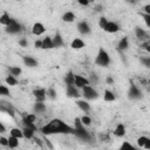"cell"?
<instances>
[{
  "instance_id": "cell-1",
  "label": "cell",
  "mask_w": 150,
  "mask_h": 150,
  "mask_svg": "<svg viewBox=\"0 0 150 150\" xmlns=\"http://www.w3.org/2000/svg\"><path fill=\"white\" fill-rule=\"evenodd\" d=\"M43 135H57V134H74V128L68 125L60 118H53L46 125L41 128Z\"/></svg>"
},
{
  "instance_id": "cell-2",
  "label": "cell",
  "mask_w": 150,
  "mask_h": 150,
  "mask_svg": "<svg viewBox=\"0 0 150 150\" xmlns=\"http://www.w3.org/2000/svg\"><path fill=\"white\" fill-rule=\"evenodd\" d=\"M109 63H110V56H109V54L103 48H100L98 49V53L96 55V59H95V64L96 66H100V67H107Z\"/></svg>"
},
{
  "instance_id": "cell-3",
  "label": "cell",
  "mask_w": 150,
  "mask_h": 150,
  "mask_svg": "<svg viewBox=\"0 0 150 150\" xmlns=\"http://www.w3.org/2000/svg\"><path fill=\"white\" fill-rule=\"evenodd\" d=\"M82 95L84 96L86 100H96L98 97V93L95 88L90 87L89 84L88 86H84L82 88Z\"/></svg>"
},
{
  "instance_id": "cell-4",
  "label": "cell",
  "mask_w": 150,
  "mask_h": 150,
  "mask_svg": "<svg viewBox=\"0 0 150 150\" xmlns=\"http://www.w3.org/2000/svg\"><path fill=\"white\" fill-rule=\"evenodd\" d=\"M6 32L8 34H18V33L21 32V25L16 20L12 19L11 22H9V25L6 26Z\"/></svg>"
},
{
  "instance_id": "cell-5",
  "label": "cell",
  "mask_w": 150,
  "mask_h": 150,
  "mask_svg": "<svg viewBox=\"0 0 150 150\" xmlns=\"http://www.w3.org/2000/svg\"><path fill=\"white\" fill-rule=\"evenodd\" d=\"M74 135H76L79 138L84 139V141H89L90 139V135L84 129V125L83 127H80V128H74Z\"/></svg>"
},
{
  "instance_id": "cell-6",
  "label": "cell",
  "mask_w": 150,
  "mask_h": 150,
  "mask_svg": "<svg viewBox=\"0 0 150 150\" xmlns=\"http://www.w3.org/2000/svg\"><path fill=\"white\" fill-rule=\"evenodd\" d=\"M141 97H142L141 90L136 87L135 83L131 82L130 88H129V98H131V100H138V98H141Z\"/></svg>"
},
{
  "instance_id": "cell-7",
  "label": "cell",
  "mask_w": 150,
  "mask_h": 150,
  "mask_svg": "<svg viewBox=\"0 0 150 150\" xmlns=\"http://www.w3.org/2000/svg\"><path fill=\"white\" fill-rule=\"evenodd\" d=\"M90 84L89 83V80L84 76H81V75H75V79H74V86L77 87V88H83L84 86H88Z\"/></svg>"
},
{
  "instance_id": "cell-8",
  "label": "cell",
  "mask_w": 150,
  "mask_h": 150,
  "mask_svg": "<svg viewBox=\"0 0 150 150\" xmlns=\"http://www.w3.org/2000/svg\"><path fill=\"white\" fill-rule=\"evenodd\" d=\"M33 96L35 97L36 101L45 102V100H46V97H47V91H46V89H43V88H39V89L33 90Z\"/></svg>"
},
{
  "instance_id": "cell-9",
  "label": "cell",
  "mask_w": 150,
  "mask_h": 150,
  "mask_svg": "<svg viewBox=\"0 0 150 150\" xmlns=\"http://www.w3.org/2000/svg\"><path fill=\"white\" fill-rule=\"evenodd\" d=\"M0 110L4 111V112H6V114H8V115H11L12 117L15 115L14 114V108L8 102H6V101H1L0 102Z\"/></svg>"
},
{
  "instance_id": "cell-10",
  "label": "cell",
  "mask_w": 150,
  "mask_h": 150,
  "mask_svg": "<svg viewBox=\"0 0 150 150\" xmlns=\"http://www.w3.org/2000/svg\"><path fill=\"white\" fill-rule=\"evenodd\" d=\"M77 30H79L81 34L86 35V34H89V33H90L91 28H90V26H89V23H88L87 21H80V22L77 23Z\"/></svg>"
},
{
  "instance_id": "cell-11",
  "label": "cell",
  "mask_w": 150,
  "mask_h": 150,
  "mask_svg": "<svg viewBox=\"0 0 150 150\" xmlns=\"http://www.w3.org/2000/svg\"><path fill=\"white\" fill-rule=\"evenodd\" d=\"M107 33H110V34H114V33H117L120 30V26L116 23V22H112V21H108L104 29Z\"/></svg>"
},
{
  "instance_id": "cell-12",
  "label": "cell",
  "mask_w": 150,
  "mask_h": 150,
  "mask_svg": "<svg viewBox=\"0 0 150 150\" xmlns=\"http://www.w3.org/2000/svg\"><path fill=\"white\" fill-rule=\"evenodd\" d=\"M45 32H46V28H45V26H43L41 22H35V23L33 25V27H32V33H33L34 35H36V36L42 35Z\"/></svg>"
},
{
  "instance_id": "cell-13",
  "label": "cell",
  "mask_w": 150,
  "mask_h": 150,
  "mask_svg": "<svg viewBox=\"0 0 150 150\" xmlns=\"http://www.w3.org/2000/svg\"><path fill=\"white\" fill-rule=\"evenodd\" d=\"M66 93H67V96H68V97H71V98H77V97L80 96L79 90H77V87H75L74 84H69V86H67V90H66Z\"/></svg>"
},
{
  "instance_id": "cell-14",
  "label": "cell",
  "mask_w": 150,
  "mask_h": 150,
  "mask_svg": "<svg viewBox=\"0 0 150 150\" xmlns=\"http://www.w3.org/2000/svg\"><path fill=\"white\" fill-rule=\"evenodd\" d=\"M135 34H136V38L137 39H139L141 41H145V40H149L148 39V33L143 29V28H141V27H136V29H135Z\"/></svg>"
},
{
  "instance_id": "cell-15",
  "label": "cell",
  "mask_w": 150,
  "mask_h": 150,
  "mask_svg": "<svg viewBox=\"0 0 150 150\" xmlns=\"http://www.w3.org/2000/svg\"><path fill=\"white\" fill-rule=\"evenodd\" d=\"M84 46H86L84 41H83L82 39H79V38H75V39L71 41V43H70V47H71L73 49H82Z\"/></svg>"
},
{
  "instance_id": "cell-16",
  "label": "cell",
  "mask_w": 150,
  "mask_h": 150,
  "mask_svg": "<svg viewBox=\"0 0 150 150\" xmlns=\"http://www.w3.org/2000/svg\"><path fill=\"white\" fill-rule=\"evenodd\" d=\"M52 40H53V47L54 48H60L63 46V39L59 33H56Z\"/></svg>"
},
{
  "instance_id": "cell-17",
  "label": "cell",
  "mask_w": 150,
  "mask_h": 150,
  "mask_svg": "<svg viewBox=\"0 0 150 150\" xmlns=\"http://www.w3.org/2000/svg\"><path fill=\"white\" fill-rule=\"evenodd\" d=\"M22 60H23V63L29 68H34V67L38 66V61L32 56H23Z\"/></svg>"
},
{
  "instance_id": "cell-18",
  "label": "cell",
  "mask_w": 150,
  "mask_h": 150,
  "mask_svg": "<svg viewBox=\"0 0 150 150\" xmlns=\"http://www.w3.org/2000/svg\"><path fill=\"white\" fill-rule=\"evenodd\" d=\"M76 105H77L82 111H84V112H88V111L90 110L89 103H88L87 101H84V100H77V101H76Z\"/></svg>"
},
{
  "instance_id": "cell-19",
  "label": "cell",
  "mask_w": 150,
  "mask_h": 150,
  "mask_svg": "<svg viewBox=\"0 0 150 150\" xmlns=\"http://www.w3.org/2000/svg\"><path fill=\"white\" fill-rule=\"evenodd\" d=\"M33 109H34V111L38 112V114L45 112V111H46V104H45L43 102H41V101H36V102L34 103Z\"/></svg>"
},
{
  "instance_id": "cell-20",
  "label": "cell",
  "mask_w": 150,
  "mask_h": 150,
  "mask_svg": "<svg viewBox=\"0 0 150 150\" xmlns=\"http://www.w3.org/2000/svg\"><path fill=\"white\" fill-rule=\"evenodd\" d=\"M114 135H115L116 137H123V136L125 135V127H124L122 123L117 124V127H116L115 130H114Z\"/></svg>"
},
{
  "instance_id": "cell-21",
  "label": "cell",
  "mask_w": 150,
  "mask_h": 150,
  "mask_svg": "<svg viewBox=\"0 0 150 150\" xmlns=\"http://www.w3.org/2000/svg\"><path fill=\"white\" fill-rule=\"evenodd\" d=\"M53 47V40L50 36H46L42 40V49H52Z\"/></svg>"
},
{
  "instance_id": "cell-22",
  "label": "cell",
  "mask_w": 150,
  "mask_h": 150,
  "mask_svg": "<svg viewBox=\"0 0 150 150\" xmlns=\"http://www.w3.org/2000/svg\"><path fill=\"white\" fill-rule=\"evenodd\" d=\"M103 100H104L105 102H112V101H115V95H114V93H112L111 90H109V89H105L104 93H103Z\"/></svg>"
},
{
  "instance_id": "cell-23",
  "label": "cell",
  "mask_w": 150,
  "mask_h": 150,
  "mask_svg": "<svg viewBox=\"0 0 150 150\" xmlns=\"http://www.w3.org/2000/svg\"><path fill=\"white\" fill-rule=\"evenodd\" d=\"M128 47H129V40H128V38H122L120 40L118 45H117V48L120 50H125V49H128Z\"/></svg>"
},
{
  "instance_id": "cell-24",
  "label": "cell",
  "mask_w": 150,
  "mask_h": 150,
  "mask_svg": "<svg viewBox=\"0 0 150 150\" xmlns=\"http://www.w3.org/2000/svg\"><path fill=\"white\" fill-rule=\"evenodd\" d=\"M34 132H35V130L29 129V128H26V127H23V129H22V135H23V137L27 138V139L33 138V137H34Z\"/></svg>"
},
{
  "instance_id": "cell-25",
  "label": "cell",
  "mask_w": 150,
  "mask_h": 150,
  "mask_svg": "<svg viewBox=\"0 0 150 150\" xmlns=\"http://www.w3.org/2000/svg\"><path fill=\"white\" fill-rule=\"evenodd\" d=\"M62 20L64 22H73L75 20V14L73 12H66L63 15H62Z\"/></svg>"
},
{
  "instance_id": "cell-26",
  "label": "cell",
  "mask_w": 150,
  "mask_h": 150,
  "mask_svg": "<svg viewBox=\"0 0 150 150\" xmlns=\"http://www.w3.org/2000/svg\"><path fill=\"white\" fill-rule=\"evenodd\" d=\"M11 20H12V18H11L7 13H4V14L0 15V25H4L5 27H6L7 25H9Z\"/></svg>"
},
{
  "instance_id": "cell-27",
  "label": "cell",
  "mask_w": 150,
  "mask_h": 150,
  "mask_svg": "<svg viewBox=\"0 0 150 150\" xmlns=\"http://www.w3.org/2000/svg\"><path fill=\"white\" fill-rule=\"evenodd\" d=\"M7 146H9L12 149L18 148L19 146V138H16L14 136H9V138H8V145Z\"/></svg>"
},
{
  "instance_id": "cell-28",
  "label": "cell",
  "mask_w": 150,
  "mask_h": 150,
  "mask_svg": "<svg viewBox=\"0 0 150 150\" xmlns=\"http://www.w3.org/2000/svg\"><path fill=\"white\" fill-rule=\"evenodd\" d=\"M74 79H75V75L73 74V71H68L64 76V82L67 86L69 84H74Z\"/></svg>"
},
{
  "instance_id": "cell-29",
  "label": "cell",
  "mask_w": 150,
  "mask_h": 150,
  "mask_svg": "<svg viewBox=\"0 0 150 150\" xmlns=\"http://www.w3.org/2000/svg\"><path fill=\"white\" fill-rule=\"evenodd\" d=\"M9 132H11V136H14V137H16V138H19V139L23 137V135H22V130L19 129V128H12Z\"/></svg>"
},
{
  "instance_id": "cell-30",
  "label": "cell",
  "mask_w": 150,
  "mask_h": 150,
  "mask_svg": "<svg viewBox=\"0 0 150 150\" xmlns=\"http://www.w3.org/2000/svg\"><path fill=\"white\" fill-rule=\"evenodd\" d=\"M5 81H6L7 84H9V86H12V87H14V86L18 84V80H16L15 76H13V75H8V76L5 79Z\"/></svg>"
},
{
  "instance_id": "cell-31",
  "label": "cell",
  "mask_w": 150,
  "mask_h": 150,
  "mask_svg": "<svg viewBox=\"0 0 150 150\" xmlns=\"http://www.w3.org/2000/svg\"><path fill=\"white\" fill-rule=\"evenodd\" d=\"M8 70H9V73H11V75H13V76H18V75H20L21 71H22L20 67H8Z\"/></svg>"
},
{
  "instance_id": "cell-32",
  "label": "cell",
  "mask_w": 150,
  "mask_h": 150,
  "mask_svg": "<svg viewBox=\"0 0 150 150\" xmlns=\"http://www.w3.org/2000/svg\"><path fill=\"white\" fill-rule=\"evenodd\" d=\"M22 120L28 121V122H35V121H36V115H35V114H27V115L23 116Z\"/></svg>"
},
{
  "instance_id": "cell-33",
  "label": "cell",
  "mask_w": 150,
  "mask_h": 150,
  "mask_svg": "<svg viewBox=\"0 0 150 150\" xmlns=\"http://www.w3.org/2000/svg\"><path fill=\"white\" fill-rule=\"evenodd\" d=\"M141 49H144V50H146V52H150V41H149V40L142 41V43H141Z\"/></svg>"
},
{
  "instance_id": "cell-34",
  "label": "cell",
  "mask_w": 150,
  "mask_h": 150,
  "mask_svg": "<svg viewBox=\"0 0 150 150\" xmlns=\"http://www.w3.org/2000/svg\"><path fill=\"white\" fill-rule=\"evenodd\" d=\"M22 124H23V127H26V128H29V129L36 130V127H35L34 122H28V121H25V120H22Z\"/></svg>"
},
{
  "instance_id": "cell-35",
  "label": "cell",
  "mask_w": 150,
  "mask_h": 150,
  "mask_svg": "<svg viewBox=\"0 0 150 150\" xmlns=\"http://www.w3.org/2000/svg\"><path fill=\"white\" fill-rule=\"evenodd\" d=\"M0 96H9V89L5 86H0Z\"/></svg>"
},
{
  "instance_id": "cell-36",
  "label": "cell",
  "mask_w": 150,
  "mask_h": 150,
  "mask_svg": "<svg viewBox=\"0 0 150 150\" xmlns=\"http://www.w3.org/2000/svg\"><path fill=\"white\" fill-rule=\"evenodd\" d=\"M81 122H82L83 125H90V123H91V118H90L89 116L84 115V116L81 117Z\"/></svg>"
},
{
  "instance_id": "cell-37",
  "label": "cell",
  "mask_w": 150,
  "mask_h": 150,
  "mask_svg": "<svg viewBox=\"0 0 150 150\" xmlns=\"http://www.w3.org/2000/svg\"><path fill=\"white\" fill-rule=\"evenodd\" d=\"M47 96H49L52 100H55L56 98V91H55V89L54 88H49L47 90Z\"/></svg>"
},
{
  "instance_id": "cell-38",
  "label": "cell",
  "mask_w": 150,
  "mask_h": 150,
  "mask_svg": "<svg viewBox=\"0 0 150 150\" xmlns=\"http://www.w3.org/2000/svg\"><path fill=\"white\" fill-rule=\"evenodd\" d=\"M107 22H108L107 18H104V16H101V18H100V20H98V26H100V28L104 29V27H105Z\"/></svg>"
},
{
  "instance_id": "cell-39",
  "label": "cell",
  "mask_w": 150,
  "mask_h": 150,
  "mask_svg": "<svg viewBox=\"0 0 150 150\" xmlns=\"http://www.w3.org/2000/svg\"><path fill=\"white\" fill-rule=\"evenodd\" d=\"M146 139H148L146 136H141V137H138V138H137V144H138V146L143 148V145H144V143L146 142Z\"/></svg>"
},
{
  "instance_id": "cell-40",
  "label": "cell",
  "mask_w": 150,
  "mask_h": 150,
  "mask_svg": "<svg viewBox=\"0 0 150 150\" xmlns=\"http://www.w3.org/2000/svg\"><path fill=\"white\" fill-rule=\"evenodd\" d=\"M142 16L144 18V21H145L146 27H150V14H143L142 13Z\"/></svg>"
},
{
  "instance_id": "cell-41",
  "label": "cell",
  "mask_w": 150,
  "mask_h": 150,
  "mask_svg": "<svg viewBox=\"0 0 150 150\" xmlns=\"http://www.w3.org/2000/svg\"><path fill=\"white\" fill-rule=\"evenodd\" d=\"M141 62L145 66V67H150V57H142Z\"/></svg>"
},
{
  "instance_id": "cell-42",
  "label": "cell",
  "mask_w": 150,
  "mask_h": 150,
  "mask_svg": "<svg viewBox=\"0 0 150 150\" xmlns=\"http://www.w3.org/2000/svg\"><path fill=\"white\" fill-rule=\"evenodd\" d=\"M0 145H4V146H7L8 145V138L1 136L0 137Z\"/></svg>"
},
{
  "instance_id": "cell-43",
  "label": "cell",
  "mask_w": 150,
  "mask_h": 150,
  "mask_svg": "<svg viewBox=\"0 0 150 150\" xmlns=\"http://www.w3.org/2000/svg\"><path fill=\"white\" fill-rule=\"evenodd\" d=\"M19 45H20L21 47H27V46H28V41H27V39H25V38L20 39V40H19Z\"/></svg>"
},
{
  "instance_id": "cell-44",
  "label": "cell",
  "mask_w": 150,
  "mask_h": 150,
  "mask_svg": "<svg viewBox=\"0 0 150 150\" xmlns=\"http://www.w3.org/2000/svg\"><path fill=\"white\" fill-rule=\"evenodd\" d=\"M88 80H89V83H94V84L97 83V76L95 74H91L90 75V79H88Z\"/></svg>"
},
{
  "instance_id": "cell-45",
  "label": "cell",
  "mask_w": 150,
  "mask_h": 150,
  "mask_svg": "<svg viewBox=\"0 0 150 150\" xmlns=\"http://www.w3.org/2000/svg\"><path fill=\"white\" fill-rule=\"evenodd\" d=\"M121 148H122V149H124V148H128V149H131V150L134 149V146H132L130 143H128V142H123V143H122V145H121Z\"/></svg>"
},
{
  "instance_id": "cell-46",
  "label": "cell",
  "mask_w": 150,
  "mask_h": 150,
  "mask_svg": "<svg viewBox=\"0 0 150 150\" xmlns=\"http://www.w3.org/2000/svg\"><path fill=\"white\" fill-rule=\"evenodd\" d=\"M34 47L35 48H42V40H36L34 42Z\"/></svg>"
},
{
  "instance_id": "cell-47",
  "label": "cell",
  "mask_w": 150,
  "mask_h": 150,
  "mask_svg": "<svg viewBox=\"0 0 150 150\" xmlns=\"http://www.w3.org/2000/svg\"><path fill=\"white\" fill-rule=\"evenodd\" d=\"M143 148H144V149H146V150H149V149H150V138H148V139H146V142L144 143Z\"/></svg>"
},
{
  "instance_id": "cell-48",
  "label": "cell",
  "mask_w": 150,
  "mask_h": 150,
  "mask_svg": "<svg viewBox=\"0 0 150 150\" xmlns=\"http://www.w3.org/2000/svg\"><path fill=\"white\" fill-rule=\"evenodd\" d=\"M80 5H82V6H88L89 5V2H88V0H76Z\"/></svg>"
},
{
  "instance_id": "cell-49",
  "label": "cell",
  "mask_w": 150,
  "mask_h": 150,
  "mask_svg": "<svg viewBox=\"0 0 150 150\" xmlns=\"http://www.w3.org/2000/svg\"><path fill=\"white\" fill-rule=\"evenodd\" d=\"M144 13L145 14H150V5L149 4L144 6Z\"/></svg>"
},
{
  "instance_id": "cell-50",
  "label": "cell",
  "mask_w": 150,
  "mask_h": 150,
  "mask_svg": "<svg viewBox=\"0 0 150 150\" xmlns=\"http://www.w3.org/2000/svg\"><path fill=\"white\" fill-rule=\"evenodd\" d=\"M4 132H6V127L0 122V134H4Z\"/></svg>"
},
{
  "instance_id": "cell-51",
  "label": "cell",
  "mask_w": 150,
  "mask_h": 150,
  "mask_svg": "<svg viewBox=\"0 0 150 150\" xmlns=\"http://www.w3.org/2000/svg\"><path fill=\"white\" fill-rule=\"evenodd\" d=\"M105 81H107V83H108V84H112V83H114V79H112V77H110V76H108Z\"/></svg>"
},
{
  "instance_id": "cell-52",
  "label": "cell",
  "mask_w": 150,
  "mask_h": 150,
  "mask_svg": "<svg viewBox=\"0 0 150 150\" xmlns=\"http://www.w3.org/2000/svg\"><path fill=\"white\" fill-rule=\"evenodd\" d=\"M45 142H46V144H47V145H48V146H49V148H53V145H52V144H50V142H49V141H48V139H47V138H46V137H45Z\"/></svg>"
},
{
  "instance_id": "cell-53",
  "label": "cell",
  "mask_w": 150,
  "mask_h": 150,
  "mask_svg": "<svg viewBox=\"0 0 150 150\" xmlns=\"http://www.w3.org/2000/svg\"><path fill=\"white\" fill-rule=\"evenodd\" d=\"M35 142H36V144H39L40 146H42V143H41V139H39V138H35Z\"/></svg>"
},
{
  "instance_id": "cell-54",
  "label": "cell",
  "mask_w": 150,
  "mask_h": 150,
  "mask_svg": "<svg viewBox=\"0 0 150 150\" xmlns=\"http://www.w3.org/2000/svg\"><path fill=\"white\" fill-rule=\"evenodd\" d=\"M96 11H97V12H101V11H102V6H101V5L96 6Z\"/></svg>"
},
{
  "instance_id": "cell-55",
  "label": "cell",
  "mask_w": 150,
  "mask_h": 150,
  "mask_svg": "<svg viewBox=\"0 0 150 150\" xmlns=\"http://www.w3.org/2000/svg\"><path fill=\"white\" fill-rule=\"evenodd\" d=\"M127 2H129V4H135L136 2V0H125Z\"/></svg>"
},
{
  "instance_id": "cell-56",
  "label": "cell",
  "mask_w": 150,
  "mask_h": 150,
  "mask_svg": "<svg viewBox=\"0 0 150 150\" xmlns=\"http://www.w3.org/2000/svg\"><path fill=\"white\" fill-rule=\"evenodd\" d=\"M93 1H94V0H88V2H89V4H90V2H93Z\"/></svg>"
},
{
  "instance_id": "cell-57",
  "label": "cell",
  "mask_w": 150,
  "mask_h": 150,
  "mask_svg": "<svg viewBox=\"0 0 150 150\" xmlns=\"http://www.w3.org/2000/svg\"><path fill=\"white\" fill-rule=\"evenodd\" d=\"M16 1H20V0H16Z\"/></svg>"
}]
</instances>
